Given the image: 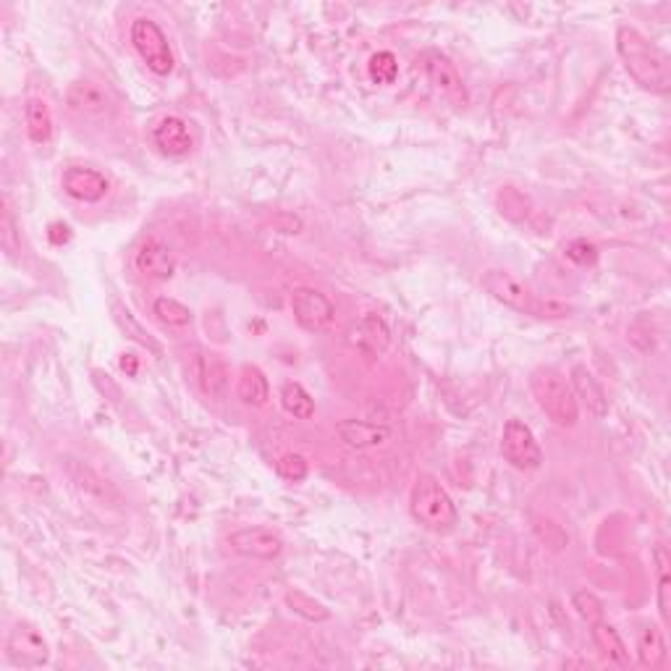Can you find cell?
<instances>
[{
	"label": "cell",
	"instance_id": "30bf717a",
	"mask_svg": "<svg viewBox=\"0 0 671 671\" xmlns=\"http://www.w3.org/2000/svg\"><path fill=\"white\" fill-rule=\"evenodd\" d=\"M8 661L16 666H24V669H37V666H45L50 658L48 643L42 640L40 632L29 624H19L11 637H8L6 645Z\"/></svg>",
	"mask_w": 671,
	"mask_h": 671
},
{
	"label": "cell",
	"instance_id": "603a6c76",
	"mask_svg": "<svg viewBox=\"0 0 671 671\" xmlns=\"http://www.w3.org/2000/svg\"><path fill=\"white\" fill-rule=\"evenodd\" d=\"M24 116H27V132L29 139L35 145H45L53 137V116H50V108L45 100L40 97H32L24 108Z\"/></svg>",
	"mask_w": 671,
	"mask_h": 671
},
{
	"label": "cell",
	"instance_id": "8fae6325",
	"mask_svg": "<svg viewBox=\"0 0 671 671\" xmlns=\"http://www.w3.org/2000/svg\"><path fill=\"white\" fill-rule=\"evenodd\" d=\"M229 543L236 554L260 561L278 559L281 551H284V538L273 533L270 527H244V530H236L229 538Z\"/></svg>",
	"mask_w": 671,
	"mask_h": 671
},
{
	"label": "cell",
	"instance_id": "ac0fdd59",
	"mask_svg": "<svg viewBox=\"0 0 671 671\" xmlns=\"http://www.w3.org/2000/svg\"><path fill=\"white\" fill-rule=\"evenodd\" d=\"M352 341L365 354L378 357V354H383L391 346V328H388V323L378 312H367L365 318L354 326Z\"/></svg>",
	"mask_w": 671,
	"mask_h": 671
},
{
	"label": "cell",
	"instance_id": "1f68e13d",
	"mask_svg": "<svg viewBox=\"0 0 671 671\" xmlns=\"http://www.w3.org/2000/svg\"><path fill=\"white\" fill-rule=\"evenodd\" d=\"M276 472L284 480H289V483H302V480L307 478L310 467H307L305 457H299V454H284V457L276 462Z\"/></svg>",
	"mask_w": 671,
	"mask_h": 671
},
{
	"label": "cell",
	"instance_id": "9a60e30c",
	"mask_svg": "<svg viewBox=\"0 0 671 671\" xmlns=\"http://www.w3.org/2000/svg\"><path fill=\"white\" fill-rule=\"evenodd\" d=\"M69 108L82 118H105L113 111V100L100 84L77 82L69 90Z\"/></svg>",
	"mask_w": 671,
	"mask_h": 671
},
{
	"label": "cell",
	"instance_id": "f1b7e54d",
	"mask_svg": "<svg viewBox=\"0 0 671 671\" xmlns=\"http://www.w3.org/2000/svg\"><path fill=\"white\" fill-rule=\"evenodd\" d=\"M367 71H370V79L375 84H394L396 77H399V61H396L394 53H388V50H381V53H375L367 63Z\"/></svg>",
	"mask_w": 671,
	"mask_h": 671
},
{
	"label": "cell",
	"instance_id": "44dd1931",
	"mask_svg": "<svg viewBox=\"0 0 671 671\" xmlns=\"http://www.w3.org/2000/svg\"><path fill=\"white\" fill-rule=\"evenodd\" d=\"M637 658L645 669H658L664 664L666 643L656 624H645L643 630L637 632Z\"/></svg>",
	"mask_w": 671,
	"mask_h": 671
},
{
	"label": "cell",
	"instance_id": "2e32d148",
	"mask_svg": "<svg viewBox=\"0 0 671 671\" xmlns=\"http://www.w3.org/2000/svg\"><path fill=\"white\" fill-rule=\"evenodd\" d=\"M572 391H575L577 402H582V407L588 409L590 415L595 417H606L609 415V399H606V391H603L601 381L595 378L588 370V365H575L572 367Z\"/></svg>",
	"mask_w": 671,
	"mask_h": 671
},
{
	"label": "cell",
	"instance_id": "d4e9b609",
	"mask_svg": "<svg viewBox=\"0 0 671 671\" xmlns=\"http://www.w3.org/2000/svg\"><path fill=\"white\" fill-rule=\"evenodd\" d=\"M281 404L297 420H310L315 415V402H312V396L307 394V388L302 383H284V388H281Z\"/></svg>",
	"mask_w": 671,
	"mask_h": 671
},
{
	"label": "cell",
	"instance_id": "e0dca14e",
	"mask_svg": "<svg viewBox=\"0 0 671 671\" xmlns=\"http://www.w3.org/2000/svg\"><path fill=\"white\" fill-rule=\"evenodd\" d=\"M66 472H69L71 483L77 485L87 499L97 501V504H116L118 501L116 491L108 485V480L100 478L92 467H87L79 459H66Z\"/></svg>",
	"mask_w": 671,
	"mask_h": 671
},
{
	"label": "cell",
	"instance_id": "83f0119b",
	"mask_svg": "<svg viewBox=\"0 0 671 671\" xmlns=\"http://www.w3.org/2000/svg\"><path fill=\"white\" fill-rule=\"evenodd\" d=\"M153 312L158 315V320H163L166 326H173V328H184V326H189V323H192V310H189L187 305L176 302V299H171V297L155 299Z\"/></svg>",
	"mask_w": 671,
	"mask_h": 671
},
{
	"label": "cell",
	"instance_id": "4316f807",
	"mask_svg": "<svg viewBox=\"0 0 671 671\" xmlns=\"http://www.w3.org/2000/svg\"><path fill=\"white\" fill-rule=\"evenodd\" d=\"M656 567H658V611L664 624L671 622V580H669V554L664 546L656 548Z\"/></svg>",
	"mask_w": 671,
	"mask_h": 671
},
{
	"label": "cell",
	"instance_id": "8992f818",
	"mask_svg": "<svg viewBox=\"0 0 671 671\" xmlns=\"http://www.w3.org/2000/svg\"><path fill=\"white\" fill-rule=\"evenodd\" d=\"M291 312H294L299 328L310 333H326L336 323V307L331 299L320 294L318 289H307V286L291 291Z\"/></svg>",
	"mask_w": 671,
	"mask_h": 671
},
{
	"label": "cell",
	"instance_id": "9c48e42d",
	"mask_svg": "<svg viewBox=\"0 0 671 671\" xmlns=\"http://www.w3.org/2000/svg\"><path fill=\"white\" fill-rule=\"evenodd\" d=\"M420 61L425 74H428L430 84H433L441 95H446L457 105H467V87H464L462 77H459L457 66L443 56L441 50H425Z\"/></svg>",
	"mask_w": 671,
	"mask_h": 671
},
{
	"label": "cell",
	"instance_id": "d6a6232c",
	"mask_svg": "<svg viewBox=\"0 0 671 671\" xmlns=\"http://www.w3.org/2000/svg\"><path fill=\"white\" fill-rule=\"evenodd\" d=\"M499 208L506 218H512V221H522L527 215V197L522 192H517L514 187H506L504 192L499 194Z\"/></svg>",
	"mask_w": 671,
	"mask_h": 671
},
{
	"label": "cell",
	"instance_id": "4dcf8cb0",
	"mask_svg": "<svg viewBox=\"0 0 671 671\" xmlns=\"http://www.w3.org/2000/svg\"><path fill=\"white\" fill-rule=\"evenodd\" d=\"M598 247H595L593 242H588V239H575V242L564 244V257L567 260H572L575 265H580V268H590V265L598 263Z\"/></svg>",
	"mask_w": 671,
	"mask_h": 671
},
{
	"label": "cell",
	"instance_id": "5b68a950",
	"mask_svg": "<svg viewBox=\"0 0 671 671\" xmlns=\"http://www.w3.org/2000/svg\"><path fill=\"white\" fill-rule=\"evenodd\" d=\"M187 367L192 381L213 402H221L229 394V367L223 357L205 346H192L187 352Z\"/></svg>",
	"mask_w": 671,
	"mask_h": 671
},
{
	"label": "cell",
	"instance_id": "ba28073f",
	"mask_svg": "<svg viewBox=\"0 0 671 671\" xmlns=\"http://www.w3.org/2000/svg\"><path fill=\"white\" fill-rule=\"evenodd\" d=\"M483 289L491 294L496 302H501L509 310L517 312H535L538 299L533 297V291L527 289L522 281L506 273V270H488L483 276Z\"/></svg>",
	"mask_w": 671,
	"mask_h": 671
},
{
	"label": "cell",
	"instance_id": "836d02e7",
	"mask_svg": "<svg viewBox=\"0 0 671 671\" xmlns=\"http://www.w3.org/2000/svg\"><path fill=\"white\" fill-rule=\"evenodd\" d=\"M535 533H538V538L548 548H554V551H561V548L569 546V535L561 530V525H556L554 519H538L535 522Z\"/></svg>",
	"mask_w": 671,
	"mask_h": 671
},
{
	"label": "cell",
	"instance_id": "7a4b0ae2",
	"mask_svg": "<svg viewBox=\"0 0 671 671\" xmlns=\"http://www.w3.org/2000/svg\"><path fill=\"white\" fill-rule=\"evenodd\" d=\"M530 388L538 407L559 428H575L580 420V402L569 381L554 367H538L530 375Z\"/></svg>",
	"mask_w": 671,
	"mask_h": 671
},
{
	"label": "cell",
	"instance_id": "d590c367",
	"mask_svg": "<svg viewBox=\"0 0 671 671\" xmlns=\"http://www.w3.org/2000/svg\"><path fill=\"white\" fill-rule=\"evenodd\" d=\"M69 226H61V223H56V226H50V242L53 244H63L69 242Z\"/></svg>",
	"mask_w": 671,
	"mask_h": 671
},
{
	"label": "cell",
	"instance_id": "cb8c5ba5",
	"mask_svg": "<svg viewBox=\"0 0 671 671\" xmlns=\"http://www.w3.org/2000/svg\"><path fill=\"white\" fill-rule=\"evenodd\" d=\"M113 320H116L118 328H121L129 339L137 341L139 346H145V349H150L153 354L163 352V346L153 339V333L147 331V328L142 326V323H139V320L134 318L132 312L126 310L124 305H113Z\"/></svg>",
	"mask_w": 671,
	"mask_h": 671
},
{
	"label": "cell",
	"instance_id": "277c9868",
	"mask_svg": "<svg viewBox=\"0 0 671 671\" xmlns=\"http://www.w3.org/2000/svg\"><path fill=\"white\" fill-rule=\"evenodd\" d=\"M129 37H132V45L139 53V58L147 63V69L158 74V77H168L171 74L173 66H176V58H173L166 32L153 19L134 21Z\"/></svg>",
	"mask_w": 671,
	"mask_h": 671
},
{
	"label": "cell",
	"instance_id": "4fadbf2b",
	"mask_svg": "<svg viewBox=\"0 0 671 671\" xmlns=\"http://www.w3.org/2000/svg\"><path fill=\"white\" fill-rule=\"evenodd\" d=\"M134 265L142 276L155 278V281H168L176 270V255L163 239H145L142 247L134 255Z\"/></svg>",
	"mask_w": 671,
	"mask_h": 671
},
{
	"label": "cell",
	"instance_id": "6da1fadb",
	"mask_svg": "<svg viewBox=\"0 0 671 671\" xmlns=\"http://www.w3.org/2000/svg\"><path fill=\"white\" fill-rule=\"evenodd\" d=\"M616 53L622 58L624 69L643 90L666 95L671 90V61L664 50L651 42L635 27L616 29Z\"/></svg>",
	"mask_w": 671,
	"mask_h": 671
},
{
	"label": "cell",
	"instance_id": "484cf974",
	"mask_svg": "<svg viewBox=\"0 0 671 671\" xmlns=\"http://www.w3.org/2000/svg\"><path fill=\"white\" fill-rule=\"evenodd\" d=\"M284 601L294 614L307 619V622H326V619H331V611L320 601H315L312 595L302 593V590H286Z\"/></svg>",
	"mask_w": 671,
	"mask_h": 671
},
{
	"label": "cell",
	"instance_id": "5bb4252c",
	"mask_svg": "<svg viewBox=\"0 0 671 671\" xmlns=\"http://www.w3.org/2000/svg\"><path fill=\"white\" fill-rule=\"evenodd\" d=\"M336 436H339V441L344 443V446H349V449L365 451L391 441V428L365 420H341L336 422Z\"/></svg>",
	"mask_w": 671,
	"mask_h": 671
},
{
	"label": "cell",
	"instance_id": "d6986e66",
	"mask_svg": "<svg viewBox=\"0 0 671 671\" xmlns=\"http://www.w3.org/2000/svg\"><path fill=\"white\" fill-rule=\"evenodd\" d=\"M155 145L160 147V153L171 155V158H184L192 150V132H189L187 121H181L179 116H166L155 126L153 132Z\"/></svg>",
	"mask_w": 671,
	"mask_h": 671
},
{
	"label": "cell",
	"instance_id": "f546056e",
	"mask_svg": "<svg viewBox=\"0 0 671 671\" xmlns=\"http://www.w3.org/2000/svg\"><path fill=\"white\" fill-rule=\"evenodd\" d=\"M572 606H575L577 614H580L588 624H595L603 619L601 598L595 593H590V590H577V593L572 595Z\"/></svg>",
	"mask_w": 671,
	"mask_h": 671
},
{
	"label": "cell",
	"instance_id": "ffe728a7",
	"mask_svg": "<svg viewBox=\"0 0 671 671\" xmlns=\"http://www.w3.org/2000/svg\"><path fill=\"white\" fill-rule=\"evenodd\" d=\"M236 394L247 407H265L270 399V383L263 370L257 365H244L242 373H239Z\"/></svg>",
	"mask_w": 671,
	"mask_h": 671
},
{
	"label": "cell",
	"instance_id": "7402d4cb",
	"mask_svg": "<svg viewBox=\"0 0 671 671\" xmlns=\"http://www.w3.org/2000/svg\"><path fill=\"white\" fill-rule=\"evenodd\" d=\"M590 627H593V643L598 645V651H601L603 656L619 666H630V653H627V645H624L619 632H616L609 622H603L601 619V622L590 624Z\"/></svg>",
	"mask_w": 671,
	"mask_h": 671
},
{
	"label": "cell",
	"instance_id": "e575fe53",
	"mask_svg": "<svg viewBox=\"0 0 671 671\" xmlns=\"http://www.w3.org/2000/svg\"><path fill=\"white\" fill-rule=\"evenodd\" d=\"M0 229H3V244H6L8 252H14L16 247V223H14V210H11V202L8 197H3V221H0Z\"/></svg>",
	"mask_w": 671,
	"mask_h": 671
},
{
	"label": "cell",
	"instance_id": "7c38bea8",
	"mask_svg": "<svg viewBox=\"0 0 671 671\" xmlns=\"http://www.w3.org/2000/svg\"><path fill=\"white\" fill-rule=\"evenodd\" d=\"M61 187L71 200L92 205V202H100L108 194V179L100 171H95V168L71 166L63 171Z\"/></svg>",
	"mask_w": 671,
	"mask_h": 671
},
{
	"label": "cell",
	"instance_id": "3957f363",
	"mask_svg": "<svg viewBox=\"0 0 671 671\" xmlns=\"http://www.w3.org/2000/svg\"><path fill=\"white\" fill-rule=\"evenodd\" d=\"M409 512L425 530L443 533L457 525V504L433 475H420L409 493Z\"/></svg>",
	"mask_w": 671,
	"mask_h": 671
},
{
	"label": "cell",
	"instance_id": "52a82bcc",
	"mask_svg": "<svg viewBox=\"0 0 671 671\" xmlns=\"http://www.w3.org/2000/svg\"><path fill=\"white\" fill-rule=\"evenodd\" d=\"M501 454L517 470H538L543 464V451L535 441L533 430L527 428L522 420H509L504 425V438H501Z\"/></svg>",
	"mask_w": 671,
	"mask_h": 671
}]
</instances>
